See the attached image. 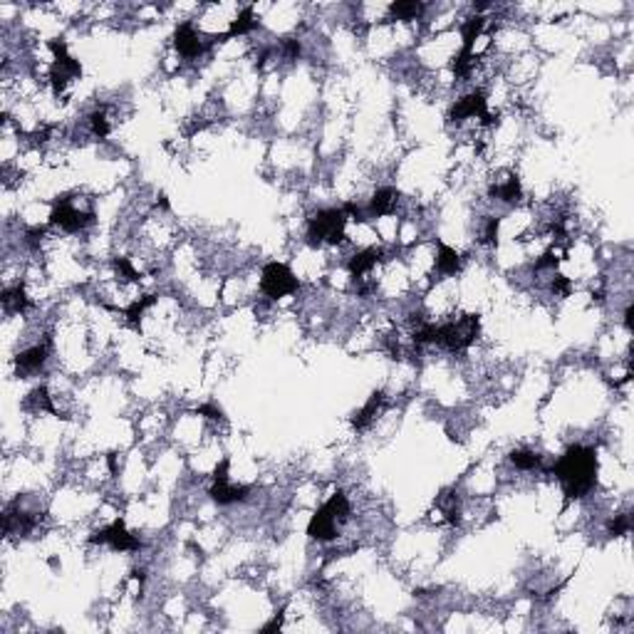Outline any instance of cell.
<instances>
[{
  "label": "cell",
  "mask_w": 634,
  "mask_h": 634,
  "mask_svg": "<svg viewBox=\"0 0 634 634\" xmlns=\"http://www.w3.org/2000/svg\"><path fill=\"white\" fill-rule=\"evenodd\" d=\"M550 474L562 483L565 503L585 498L597 481V451L595 446L575 444L552 464Z\"/></svg>",
  "instance_id": "1"
},
{
  "label": "cell",
  "mask_w": 634,
  "mask_h": 634,
  "mask_svg": "<svg viewBox=\"0 0 634 634\" xmlns=\"http://www.w3.org/2000/svg\"><path fill=\"white\" fill-rule=\"evenodd\" d=\"M345 223H347V213L342 208L317 211L308 223V243L310 245L342 243V238H345Z\"/></svg>",
  "instance_id": "2"
},
{
  "label": "cell",
  "mask_w": 634,
  "mask_h": 634,
  "mask_svg": "<svg viewBox=\"0 0 634 634\" xmlns=\"http://www.w3.org/2000/svg\"><path fill=\"white\" fill-rule=\"evenodd\" d=\"M476 337H478V315H464L454 322L436 325L434 342L446 347L449 352H464L474 345Z\"/></svg>",
  "instance_id": "3"
},
{
  "label": "cell",
  "mask_w": 634,
  "mask_h": 634,
  "mask_svg": "<svg viewBox=\"0 0 634 634\" xmlns=\"http://www.w3.org/2000/svg\"><path fill=\"white\" fill-rule=\"evenodd\" d=\"M50 50H52L55 60L50 67V84H52L55 94L65 92L72 79H77L82 74V65L67 52V43L65 40H50Z\"/></svg>",
  "instance_id": "4"
},
{
  "label": "cell",
  "mask_w": 634,
  "mask_h": 634,
  "mask_svg": "<svg viewBox=\"0 0 634 634\" xmlns=\"http://www.w3.org/2000/svg\"><path fill=\"white\" fill-rule=\"evenodd\" d=\"M298 288H300L298 278L283 263H268L263 268V273H260V290L270 300H280L285 295L298 293Z\"/></svg>",
  "instance_id": "5"
},
{
  "label": "cell",
  "mask_w": 634,
  "mask_h": 634,
  "mask_svg": "<svg viewBox=\"0 0 634 634\" xmlns=\"http://www.w3.org/2000/svg\"><path fill=\"white\" fill-rule=\"evenodd\" d=\"M50 221L55 226H60L67 233H77V230H84L87 226L94 223V213L89 211H79L77 206L72 204V199H60L52 204V213H50Z\"/></svg>",
  "instance_id": "6"
},
{
  "label": "cell",
  "mask_w": 634,
  "mask_h": 634,
  "mask_svg": "<svg viewBox=\"0 0 634 634\" xmlns=\"http://www.w3.org/2000/svg\"><path fill=\"white\" fill-rule=\"evenodd\" d=\"M89 543H104V545H109L112 550H119V552H132V550H139L142 547V543H139L137 535H132V533L124 528L122 521H114L112 525L102 528V530H97L92 538H89Z\"/></svg>",
  "instance_id": "7"
},
{
  "label": "cell",
  "mask_w": 634,
  "mask_h": 634,
  "mask_svg": "<svg viewBox=\"0 0 634 634\" xmlns=\"http://www.w3.org/2000/svg\"><path fill=\"white\" fill-rule=\"evenodd\" d=\"M174 48L184 60H196L211 48V43H204L191 23H181L179 28L174 30Z\"/></svg>",
  "instance_id": "8"
},
{
  "label": "cell",
  "mask_w": 634,
  "mask_h": 634,
  "mask_svg": "<svg viewBox=\"0 0 634 634\" xmlns=\"http://www.w3.org/2000/svg\"><path fill=\"white\" fill-rule=\"evenodd\" d=\"M340 533V521L330 513V508L322 506L317 508V513L310 518V525H308V535L317 543H330L337 538Z\"/></svg>",
  "instance_id": "9"
},
{
  "label": "cell",
  "mask_w": 634,
  "mask_h": 634,
  "mask_svg": "<svg viewBox=\"0 0 634 634\" xmlns=\"http://www.w3.org/2000/svg\"><path fill=\"white\" fill-rule=\"evenodd\" d=\"M486 94L481 92V89H476V92L466 94V97H461L459 102H456L454 112H451V119L454 122H464V119H474V117H486Z\"/></svg>",
  "instance_id": "10"
},
{
  "label": "cell",
  "mask_w": 634,
  "mask_h": 634,
  "mask_svg": "<svg viewBox=\"0 0 634 634\" xmlns=\"http://www.w3.org/2000/svg\"><path fill=\"white\" fill-rule=\"evenodd\" d=\"M396 204H399V191L391 189V186H382V189L374 191L369 206H367V213L372 218H382V216H391L396 211Z\"/></svg>",
  "instance_id": "11"
},
{
  "label": "cell",
  "mask_w": 634,
  "mask_h": 634,
  "mask_svg": "<svg viewBox=\"0 0 634 634\" xmlns=\"http://www.w3.org/2000/svg\"><path fill=\"white\" fill-rule=\"evenodd\" d=\"M50 347L48 345H33L28 350H23L18 357H15V367H18V374H33V372H40V367L48 362Z\"/></svg>",
  "instance_id": "12"
},
{
  "label": "cell",
  "mask_w": 634,
  "mask_h": 634,
  "mask_svg": "<svg viewBox=\"0 0 634 634\" xmlns=\"http://www.w3.org/2000/svg\"><path fill=\"white\" fill-rule=\"evenodd\" d=\"M379 260H384V250L382 248H367V250H360V253L352 255L350 260V273L355 280H365L367 273H372V270L377 268V263Z\"/></svg>",
  "instance_id": "13"
},
{
  "label": "cell",
  "mask_w": 634,
  "mask_h": 634,
  "mask_svg": "<svg viewBox=\"0 0 634 634\" xmlns=\"http://www.w3.org/2000/svg\"><path fill=\"white\" fill-rule=\"evenodd\" d=\"M250 493V486H230L228 481H218L211 486L208 496L213 498L218 506H233V503L245 501Z\"/></svg>",
  "instance_id": "14"
},
{
  "label": "cell",
  "mask_w": 634,
  "mask_h": 634,
  "mask_svg": "<svg viewBox=\"0 0 634 634\" xmlns=\"http://www.w3.org/2000/svg\"><path fill=\"white\" fill-rule=\"evenodd\" d=\"M382 406H384V394H382V391H374V394L369 396V401H367V404L355 414L352 426H355L357 431H365L367 426H372V421L377 419V414L382 411Z\"/></svg>",
  "instance_id": "15"
},
{
  "label": "cell",
  "mask_w": 634,
  "mask_h": 634,
  "mask_svg": "<svg viewBox=\"0 0 634 634\" xmlns=\"http://www.w3.org/2000/svg\"><path fill=\"white\" fill-rule=\"evenodd\" d=\"M459 270H461V255L456 253L451 245L439 243V253H436V273H439L441 278H446V275H456Z\"/></svg>",
  "instance_id": "16"
},
{
  "label": "cell",
  "mask_w": 634,
  "mask_h": 634,
  "mask_svg": "<svg viewBox=\"0 0 634 634\" xmlns=\"http://www.w3.org/2000/svg\"><path fill=\"white\" fill-rule=\"evenodd\" d=\"M3 305L8 313H25V310L30 308V298L28 293H25V285L18 283L13 285V288H5L3 290Z\"/></svg>",
  "instance_id": "17"
},
{
  "label": "cell",
  "mask_w": 634,
  "mask_h": 634,
  "mask_svg": "<svg viewBox=\"0 0 634 634\" xmlns=\"http://www.w3.org/2000/svg\"><path fill=\"white\" fill-rule=\"evenodd\" d=\"M491 196H493V199H498V201H503V204H518V201L523 199V189H521V181H518V176H508L503 184L493 186Z\"/></svg>",
  "instance_id": "18"
},
{
  "label": "cell",
  "mask_w": 634,
  "mask_h": 634,
  "mask_svg": "<svg viewBox=\"0 0 634 634\" xmlns=\"http://www.w3.org/2000/svg\"><path fill=\"white\" fill-rule=\"evenodd\" d=\"M255 15H253V8H243L238 15H235L233 20H230V28H228V38H238V35H248L250 30H255Z\"/></svg>",
  "instance_id": "19"
},
{
  "label": "cell",
  "mask_w": 634,
  "mask_h": 634,
  "mask_svg": "<svg viewBox=\"0 0 634 634\" xmlns=\"http://www.w3.org/2000/svg\"><path fill=\"white\" fill-rule=\"evenodd\" d=\"M508 459H511V464L516 466L518 471H533L543 464V456L530 449H513Z\"/></svg>",
  "instance_id": "20"
},
{
  "label": "cell",
  "mask_w": 634,
  "mask_h": 634,
  "mask_svg": "<svg viewBox=\"0 0 634 634\" xmlns=\"http://www.w3.org/2000/svg\"><path fill=\"white\" fill-rule=\"evenodd\" d=\"M483 25H486V18H483V15H474V18H469L464 25H461V40H464L466 50H474V43L483 33Z\"/></svg>",
  "instance_id": "21"
},
{
  "label": "cell",
  "mask_w": 634,
  "mask_h": 634,
  "mask_svg": "<svg viewBox=\"0 0 634 634\" xmlns=\"http://www.w3.org/2000/svg\"><path fill=\"white\" fill-rule=\"evenodd\" d=\"M28 406H30V409H33V411H50V414H60V411L55 409L52 396H50L48 386H38V389L30 391V396H28Z\"/></svg>",
  "instance_id": "22"
},
{
  "label": "cell",
  "mask_w": 634,
  "mask_h": 634,
  "mask_svg": "<svg viewBox=\"0 0 634 634\" xmlns=\"http://www.w3.org/2000/svg\"><path fill=\"white\" fill-rule=\"evenodd\" d=\"M426 10L424 3H391L389 5V13L394 15L396 20H419L421 13Z\"/></svg>",
  "instance_id": "23"
},
{
  "label": "cell",
  "mask_w": 634,
  "mask_h": 634,
  "mask_svg": "<svg viewBox=\"0 0 634 634\" xmlns=\"http://www.w3.org/2000/svg\"><path fill=\"white\" fill-rule=\"evenodd\" d=\"M157 303V295H144V298H139V300H134L132 305H129L127 308V320L132 322V325H139V322H142V317H144V313H147L149 308H152V305Z\"/></svg>",
  "instance_id": "24"
},
{
  "label": "cell",
  "mask_w": 634,
  "mask_h": 634,
  "mask_svg": "<svg viewBox=\"0 0 634 634\" xmlns=\"http://www.w3.org/2000/svg\"><path fill=\"white\" fill-rule=\"evenodd\" d=\"M89 129H92V134L97 139H104L109 134V117H107V109H94L92 114H89Z\"/></svg>",
  "instance_id": "25"
},
{
  "label": "cell",
  "mask_w": 634,
  "mask_h": 634,
  "mask_svg": "<svg viewBox=\"0 0 634 634\" xmlns=\"http://www.w3.org/2000/svg\"><path fill=\"white\" fill-rule=\"evenodd\" d=\"M114 270H117V275L122 280H129V283H137L139 280L137 268H134L129 258H114Z\"/></svg>",
  "instance_id": "26"
},
{
  "label": "cell",
  "mask_w": 634,
  "mask_h": 634,
  "mask_svg": "<svg viewBox=\"0 0 634 634\" xmlns=\"http://www.w3.org/2000/svg\"><path fill=\"white\" fill-rule=\"evenodd\" d=\"M632 528V521L627 513H620V516H615L610 523H607V530H610V535H627Z\"/></svg>",
  "instance_id": "27"
},
{
  "label": "cell",
  "mask_w": 634,
  "mask_h": 634,
  "mask_svg": "<svg viewBox=\"0 0 634 634\" xmlns=\"http://www.w3.org/2000/svg\"><path fill=\"white\" fill-rule=\"evenodd\" d=\"M570 288H572L570 278H565V275H552L550 293L555 295V298H567V295H570Z\"/></svg>",
  "instance_id": "28"
},
{
  "label": "cell",
  "mask_w": 634,
  "mask_h": 634,
  "mask_svg": "<svg viewBox=\"0 0 634 634\" xmlns=\"http://www.w3.org/2000/svg\"><path fill=\"white\" fill-rule=\"evenodd\" d=\"M498 226H501V218H488L486 226H483V243L486 245H493L498 238Z\"/></svg>",
  "instance_id": "29"
},
{
  "label": "cell",
  "mask_w": 634,
  "mask_h": 634,
  "mask_svg": "<svg viewBox=\"0 0 634 634\" xmlns=\"http://www.w3.org/2000/svg\"><path fill=\"white\" fill-rule=\"evenodd\" d=\"M196 414L206 416V419H213V421H221V419H223V411H221L216 404H204V406H199V409H196Z\"/></svg>",
  "instance_id": "30"
},
{
  "label": "cell",
  "mask_w": 634,
  "mask_h": 634,
  "mask_svg": "<svg viewBox=\"0 0 634 634\" xmlns=\"http://www.w3.org/2000/svg\"><path fill=\"white\" fill-rule=\"evenodd\" d=\"M283 55L288 60H298L300 57V40H295V38L285 40L283 43Z\"/></svg>",
  "instance_id": "31"
},
{
  "label": "cell",
  "mask_w": 634,
  "mask_h": 634,
  "mask_svg": "<svg viewBox=\"0 0 634 634\" xmlns=\"http://www.w3.org/2000/svg\"><path fill=\"white\" fill-rule=\"evenodd\" d=\"M228 469H230V461L228 459H221V464L216 466V471H213V483L228 481Z\"/></svg>",
  "instance_id": "32"
},
{
  "label": "cell",
  "mask_w": 634,
  "mask_h": 634,
  "mask_svg": "<svg viewBox=\"0 0 634 634\" xmlns=\"http://www.w3.org/2000/svg\"><path fill=\"white\" fill-rule=\"evenodd\" d=\"M547 268H557V258L552 253H545L535 260V270H547Z\"/></svg>",
  "instance_id": "33"
},
{
  "label": "cell",
  "mask_w": 634,
  "mask_h": 634,
  "mask_svg": "<svg viewBox=\"0 0 634 634\" xmlns=\"http://www.w3.org/2000/svg\"><path fill=\"white\" fill-rule=\"evenodd\" d=\"M280 627H283V610H280V615H275L273 620L268 622V625L263 627V632L268 634V632H275V630H280Z\"/></svg>",
  "instance_id": "34"
}]
</instances>
